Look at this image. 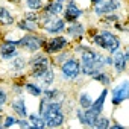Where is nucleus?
I'll return each instance as SVG.
<instances>
[{"mask_svg":"<svg viewBox=\"0 0 129 129\" xmlns=\"http://www.w3.org/2000/svg\"><path fill=\"white\" fill-rule=\"evenodd\" d=\"M38 112L46 120L47 127H59L66 121L64 100H49L44 96H41L38 103Z\"/></svg>","mask_w":129,"mask_h":129,"instance_id":"nucleus-1","label":"nucleus"},{"mask_svg":"<svg viewBox=\"0 0 129 129\" xmlns=\"http://www.w3.org/2000/svg\"><path fill=\"white\" fill-rule=\"evenodd\" d=\"M81 67H82V75L91 78L93 75H96L100 70H105L106 66V55L99 53L97 50L88 49L84 53H81Z\"/></svg>","mask_w":129,"mask_h":129,"instance_id":"nucleus-2","label":"nucleus"},{"mask_svg":"<svg viewBox=\"0 0 129 129\" xmlns=\"http://www.w3.org/2000/svg\"><path fill=\"white\" fill-rule=\"evenodd\" d=\"M91 44L96 46V47H99V49H102L103 52L112 55L115 50L120 49L121 40H120L114 32H111V30H108V29H100L99 32L93 34V37H91Z\"/></svg>","mask_w":129,"mask_h":129,"instance_id":"nucleus-3","label":"nucleus"},{"mask_svg":"<svg viewBox=\"0 0 129 129\" xmlns=\"http://www.w3.org/2000/svg\"><path fill=\"white\" fill-rule=\"evenodd\" d=\"M46 40H47V38H44L43 35H38L37 32H27V34L23 35L21 38L15 40V44H17L18 49H21V50H26V52H29V53H35V52L43 50Z\"/></svg>","mask_w":129,"mask_h":129,"instance_id":"nucleus-4","label":"nucleus"},{"mask_svg":"<svg viewBox=\"0 0 129 129\" xmlns=\"http://www.w3.org/2000/svg\"><path fill=\"white\" fill-rule=\"evenodd\" d=\"M82 73V67H81V61L76 59L75 56L69 58L66 62L61 66V79L66 82H73L78 81L79 76Z\"/></svg>","mask_w":129,"mask_h":129,"instance_id":"nucleus-5","label":"nucleus"},{"mask_svg":"<svg viewBox=\"0 0 129 129\" xmlns=\"http://www.w3.org/2000/svg\"><path fill=\"white\" fill-rule=\"evenodd\" d=\"M126 100H129V79L117 82L111 90V103L114 106H118Z\"/></svg>","mask_w":129,"mask_h":129,"instance_id":"nucleus-6","label":"nucleus"},{"mask_svg":"<svg viewBox=\"0 0 129 129\" xmlns=\"http://www.w3.org/2000/svg\"><path fill=\"white\" fill-rule=\"evenodd\" d=\"M69 37H62V35H52V38H47L43 47V52L47 55H55L61 50H64L69 46Z\"/></svg>","mask_w":129,"mask_h":129,"instance_id":"nucleus-7","label":"nucleus"},{"mask_svg":"<svg viewBox=\"0 0 129 129\" xmlns=\"http://www.w3.org/2000/svg\"><path fill=\"white\" fill-rule=\"evenodd\" d=\"M50 66H53V62L50 59V55L47 53H32V56L29 58V69H30V73H35V72H41V70H46L49 69Z\"/></svg>","mask_w":129,"mask_h":129,"instance_id":"nucleus-8","label":"nucleus"},{"mask_svg":"<svg viewBox=\"0 0 129 129\" xmlns=\"http://www.w3.org/2000/svg\"><path fill=\"white\" fill-rule=\"evenodd\" d=\"M121 9V0H102L97 5L93 6V12L97 17H103L111 12H117Z\"/></svg>","mask_w":129,"mask_h":129,"instance_id":"nucleus-9","label":"nucleus"},{"mask_svg":"<svg viewBox=\"0 0 129 129\" xmlns=\"http://www.w3.org/2000/svg\"><path fill=\"white\" fill-rule=\"evenodd\" d=\"M85 14V11L82 8L78 6L76 0H67V5H66V11H64L62 17L67 23H73V21H78L82 15Z\"/></svg>","mask_w":129,"mask_h":129,"instance_id":"nucleus-10","label":"nucleus"},{"mask_svg":"<svg viewBox=\"0 0 129 129\" xmlns=\"http://www.w3.org/2000/svg\"><path fill=\"white\" fill-rule=\"evenodd\" d=\"M18 46L15 44V40H5L0 43V59L11 61L15 56H18Z\"/></svg>","mask_w":129,"mask_h":129,"instance_id":"nucleus-11","label":"nucleus"},{"mask_svg":"<svg viewBox=\"0 0 129 129\" xmlns=\"http://www.w3.org/2000/svg\"><path fill=\"white\" fill-rule=\"evenodd\" d=\"M30 78H34L43 88H49L53 82H55V72H53V66H50L49 69L46 70H41V72H35V73H30Z\"/></svg>","mask_w":129,"mask_h":129,"instance_id":"nucleus-12","label":"nucleus"},{"mask_svg":"<svg viewBox=\"0 0 129 129\" xmlns=\"http://www.w3.org/2000/svg\"><path fill=\"white\" fill-rule=\"evenodd\" d=\"M66 27H67V21L64 20V17H53L47 24H44L41 29L49 34V35H61L62 32H66Z\"/></svg>","mask_w":129,"mask_h":129,"instance_id":"nucleus-13","label":"nucleus"},{"mask_svg":"<svg viewBox=\"0 0 129 129\" xmlns=\"http://www.w3.org/2000/svg\"><path fill=\"white\" fill-rule=\"evenodd\" d=\"M112 69H114V73L115 75H121V73H124L126 70H127V62H129V59H127V56H126V53H124V50H115L114 53H112Z\"/></svg>","mask_w":129,"mask_h":129,"instance_id":"nucleus-14","label":"nucleus"},{"mask_svg":"<svg viewBox=\"0 0 129 129\" xmlns=\"http://www.w3.org/2000/svg\"><path fill=\"white\" fill-rule=\"evenodd\" d=\"M66 34L72 40H81L82 35H85V26L82 23H79V21L69 23V26L66 27Z\"/></svg>","mask_w":129,"mask_h":129,"instance_id":"nucleus-15","label":"nucleus"},{"mask_svg":"<svg viewBox=\"0 0 129 129\" xmlns=\"http://www.w3.org/2000/svg\"><path fill=\"white\" fill-rule=\"evenodd\" d=\"M11 109L18 117H23V118L29 117V112H27V108H26V100H24L23 96H17L14 100H11Z\"/></svg>","mask_w":129,"mask_h":129,"instance_id":"nucleus-16","label":"nucleus"},{"mask_svg":"<svg viewBox=\"0 0 129 129\" xmlns=\"http://www.w3.org/2000/svg\"><path fill=\"white\" fill-rule=\"evenodd\" d=\"M41 11H44V12H49V14H52V15L59 17V15H62V14H64V11H66V5H64L62 2H58V0H50V2L44 3V6H43V9H41Z\"/></svg>","mask_w":129,"mask_h":129,"instance_id":"nucleus-17","label":"nucleus"},{"mask_svg":"<svg viewBox=\"0 0 129 129\" xmlns=\"http://www.w3.org/2000/svg\"><path fill=\"white\" fill-rule=\"evenodd\" d=\"M26 67H29V59H27V58L18 55V56H15L14 59H11V64H9L11 72H14V73H21Z\"/></svg>","mask_w":129,"mask_h":129,"instance_id":"nucleus-18","label":"nucleus"},{"mask_svg":"<svg viewBox=\"0 0 129 129\" xmlns=\"http://www.w3.org/2000/svg\"><path fill=\"white\" fill-rule=\"evenodd\" d=\"M17 27L18 30H24V32H38V29L41 27L38 21H32V20H27V18H21L18 23H17Z\"/></svg>","mask_w":129,"mask_h":129,"instance_id":"nucleus-19","label":"nucleus"},{"mask_svg":"<svg viewBox=\"0 0 129 129\" xmlns=\"http://www.w3.org/2000/svg\"><path fill=\"white\" fill-rule=\"evenodd\" d=\"M24 91L34 97H41L44 88L38 84V82H24Z\"/></svg>","mask_w":129,"mask_h":129,"instance_id":"nucleus-20","label":"nucleus"},{"mask_svg":"<svg viewBox=\"0 0 129 129\" xmlns=\"http://www.w3.org/2000/svg\"><path fill=\"white\" fill-rule=\"evenodd\" d=\"M29 121H30V129H44V127H47V124H46V120L43 118V115L40 114V112H34V114H29Z\"/></svg>","mask_w":129,"mask_h":129,"instance_id":"nucleus-21","label":"nucleus"},{"mask_svg":"<svg viewBox=\"0 0 129 129\" xmlns=\"http://www.w3.org/2000/svg\"><path fill=\"white\" fill-rule=\"evenodd\" d=\"M93 102H94V99L91 97V94H90L88 91H81V93H79V96H78V105H79L82 109L91 108Z\"/></svg>","mask_w":129,"mask_h":129,"instance_id":"nucleus-22","label":"nucleus"},{"mask_svg":"<svg viewBox=\"0 0 129 129\" xmlns=\"http://www.w3.org/2000/svg\"><path fill=\"white\" fill-rule=\"evenodd\" d=\"M43 96L49 100H64V93L59 88H44Z\"/></svg>","mask_w":129,"mask_h":129,"instance_id":"nucleus-23","label":"nucleus"},{"mask_svg":"<svg viewBox=\"0 0 129 129\" xmlns=\"http://www.w3.org/2000/svg\"><path fill=\"white\" fill-rule=\"evenodd\" d=\"M14 23H15L14 15L5 6H0V24H2V26H11Z\"/></svg>","mask_w":129,"mask_h":129,"instance_id":"nucleus-24","label":"nucleus"},{"mask_svg":"<svg viewBox=\"0 0 129 129\" xmlns=\"http://www.w3.org/2000/svg\"><path fill=\"white\" fill-rule=\"evenodd\" d=\"M91 79L93 81H96V82H99V84H102L103 87H109L111 85V75L109 73H106L105 70H100V72H97L96 75H93L91 76Z\"/></svg>","mask_w":129,"mask_h":129,"instance_id":"nucleus-25","label":"nucleus"},{"mask_svg":"<svg viewBox=\"0 0 129 129\" xmlns=\"http://www.w3.org/2000/svg\"><path fill=\"white\" fill-rule=\"evenodd\" d=\"M72 52H67V50H61L58 53H55V58H53V66H62L64 62H66L69 58H72Z\"/></svg>","mask_w":129,"mask_h":129,"instance_id":"nucleus-26","label":"nucleus"},{"mask_svg":"<svg viewBox=\"0 0 129 129\" xmlns=\"http://www.w3.org/2000/svg\"><path fill=\"white\" fill-rule=\"evenodd\" d=\"M94 127L96 129H108L111 127V120L109 117H105V115H99L96 123H94Z\"/></svg>","mask_w":129,"mask_h":129,"instance_id":"nucleus-27","label":"nucleus"},{"mask_svg":"<svg viewBox=\"0 0 129 129\" xmlns=\"http://www.w3.org/2000/svg\"><path fill=\"white\" fill-rule=\"evenodd\" d=\"M26 6L32 11H41L44 6V0H24Z\"/></svg>","mask_w":129,"mask_h":129,"instance_id":"nucleus-28","label":"nucleus"},{"mask_svg":"<svg viewBox=\"0 0 129 129\" xmlns=\"http://www.w3.org/2000/svg\"><path fill=\"white\" fill-rule=\"evenodd\" d=\"M102 21L109 26V24H112V23H115V21H120V15L115 14V12H111V14L103 15V17H102Z\"/></svg>","mask_w":129,"mask_h":129,"instance_id":"nucleus-29","label":"nucleus"},{"mask_svg":"<svg viewBox=\"0 0 129 129\" xmlns=\"http://www.w3.org/2000/svg\"><path fill=\"white\" fill-rule=\"evenodd\" d=\"M17 120L18 118H15L14 115H6L5 117V120H3V123H2V127H5V129H8V127H11V126H14V124H17Z\"/></svg>","mask_w":129,"mask_h":129,"instance_id":"nucleus-30","label":"nucleus"},{"mask_svg":"<svg viewBox=\"0 0 129 129\" xmlns=\"http://www.w3.org/2000/svg\"><path fill=\"white\" fill-rule=\"evenodd\" d=\"M88 49H91V47H90V46H85L84 43H81V41H79V43L73 47V53H79V55H81V53H84V52H85V50H88Z\"/></svg>","mask_w":129,"mask_h":129,"instance_id":"nucleus-31","label":"nucleus"},{"mask_svg":"<svg viewBox=\"0 0 129 129\" xmlns=\"http://www.w3.org/2000/svg\"><path fill=\"white\" fill-rule=\"evenodd\" d=\"M6 103H8V93L3 87H0V106L3 108Z\"/></svg>","mask_w":129,"mask_h":129,"instance_id":"nucleus-32","label":"nucleus"},{"mask_svg":"<svg viewBox=\"0 0 129 129\" xmlns=\"http://www.w3.org/2000/svg\"><path fill=\"white\" fill-rule=\"evenodd\" d=\"M11 88H12V93H14L15 96H23L24 85H21V84H12V85H11Z\"/></svg>","mask_w":129,"mask_h":129,"instance_id":"nucleus-33","label":"nucleus"},{"mask_svg":"<svg viewBox=\"0 0 129 129\" xmlns=\"http://www.w3.org/2000/svg\"><path fill=\"white\" fill-rule=\"evenodd\" d=\"M17 124L21 126V127H30V121H29V118H23V117H20V118L17 120Z\"/></svg>","mask_w":129,"mask_h":129,"instance_id":"nucleus-34","label":"nucleus"},{"mask_svg":"<svg viewBox=\"0 0 129 129\" xmlns=\"http://www.w3.org/2000/svg\"><path fill=\"white\" fill-rule=\"evenodd\" d=\"M114 27H115L117 30H120V32H127V29L124 27V24H121V23H118V21L114 23Z\"/></svg>","mask_w":129,"mask_h":129,"instance_id":"nucleus-35","label":"nucleus"},{"mask_svg":"<svg viewBox=\"0 0 129 129\" xmlns=\"http://www.w3.org/2000/svg\"><path fill=\"white\" fill-rule=\"evenodd\" d=\"M123 127H126V126H123V124H121V123H118V121L111 123V129H123Z\"/></svg>","mask_w":129,"mask_h":129,"instance_id":"nucleus-36","label":"nucleus"},{"mask_svg":"<svg viewBox=\"0 0 129 129\" xmlns=\"http://www.w3.org/2000/svg\"><path fill=\"white\" fill-rule=\"evenodd\" d=\"M124 53H126V56H127V59H129V44L124 47Z\"/></svg>","mask_w":129,"mask_h":129,"instance_id":"nucleus-37","label":"nucleus"},{"mask_svg":"<svg viewBox=\"0 0 129 129\" xmlns=\"http://www.w3.org/2000/svg\"><path fill=\"white\" fill-rule=\"evenodd\" d=\"M90 2H91V5H93V6H94V5H97V3H99V2H102V0H90Z\"/></svg>","mask_w":129,"mask_h":129,"instance_id":"nucleus-38","label":"nucleus"},{"mask_svg":"<svg viewBox=\"0 0 129 129\" xmlns=\"http://www.w3.org/2000/svg\"><path fill=\"white\" fill-rule=\"evenodd\" d=\"M9 2H11V3H15V5H18V3L21 2V0H9Z\"/></svg>","mask_w":129,"mask_h":129,"instance_id":"nucleus-39","label":"nucleus"},{"mask_svg":"<svg viewBox=\"0 0 129 129\" xmlns=\"http://www.w3.org/2000/svg\"><path fill=\"white\" fill-rule=\"evenodd\" d=\"M2 118H3V117H2V114H0V127H2Z\"/></svg>","mask_w":129,"mask_h":129,"instance_id":"nucleus-40","label":"nucleus"},{"mask_svg":"<svg viewBox=\"0 0 129 129\" xmlns=\"http://www.w3.org/2000/svg\"><path fill=\"white\" fill-rule=\"evenodd\" d=\"M58 2H62V3H66V2H67V0H58Z\"/></svg>","mask_w":129,"mask_h":129,"instance_id":"nucleus-41","label":"nucleus"},{"mask_svg":"<svg viewBox=\"0 0 129 129\" xmlns=\"http://www.w3.org/2000/svg\"><path fill=\"white\" fill-rule=\"evenodd\" d=\"M2 109H3V108H2V106H0V112H2Z\"/></svg>","mask_w":129,"mask_h":129,"instance_id":"nucleus-42","label":"nucleus"}]
</instances>
